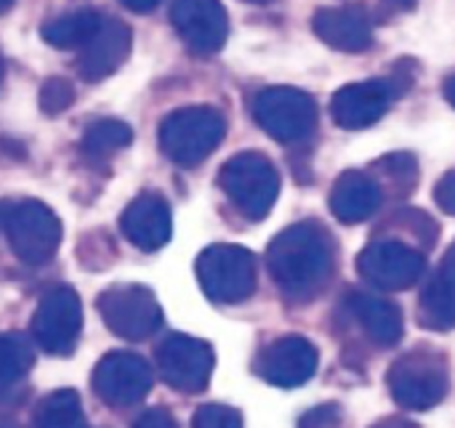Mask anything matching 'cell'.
Wrapping results in <instances>:
<instances>
[{
  "instance_id": "1",
  "label": "cell",
  "mask_w": 455,
  "mask_h": 428,
  "mask_svg": "<svg viewBox=\"0 0 455 428\" xmlns=\"http://www.w3.org/2000/svg\"><path fill=\"white\" fill-rule=\"evenodd\" d=\"M267 269L288 301H315L328 288L336 269V248L331 232L317 221L291 224L269 242Z\"/></svg>"
},
{
  "instance_id": "2",
  "label": "cell",
  "mask_w": 455,
  "mask_h": 428,
  "mask_svg": "<svg viewBox=\"0 0 455 428\" xmlns=\"http://www.w3.org/2000/svg\"><path fill=\"white\" fill-rule=\"evenodd\" d=\"M227 136V120L216 107H181L163 117L160 123V149L163 155L181 165H200Z\"/></svg>"
},
{
  "instance_id": "3",
  "label": "cell",
  "mask_w": 455,
  "mask_h": 428,
  "mask_svg": "<svg viewBox=\"0 0 455 428\" xmlns=\"http://www.w3.org/2000/svg\"><path fill=\"white\" fill-rule=\"evenodd\" d=\"M387 386L403 410H432L448 397L451 389L448 357L435 349H413L395 360L387 373Z\"/></svg>"
},
{
  "instance_id": "4",
  "label": "cell",
  "mask_w": 455,
  "mask_h": 428,
  "mask_svg": "<svg viewBox=\"0 0 455 428\" xmlns=\"http://www.w3.org/2000/svg\"><path fill=\"white\" fill-rule=\"evenodd\" d=\"M219 186L245 218L261 221L277 202L280 173L261 152H240L221 165Z\"/></svg>"
},
{
  "instance_id": "5",
  "label": "cell",
  "mask_w": 455,
  "mask_h": 428,
  "mask_svg": "<svg viewBox=\"0 0 455 428\" xmlns=\"http://www.w3.org/2000/svg\"><path fill=\"white\" fill-rule=\"evenodd\" d=\"M203 293L216 304H243L256 293L259 264L256 256L243 245H211L197 256L195 264Z\"/></svg>"
},
{
  "instance_id": "6",
  "label": "cell",
  "mask_w": 455,
  "mask_h": 428,
  "mask_svg": "<svg viewBox=\"0 0 455 428\" xmlns=\"http://www.w3.org/2000/svg\"><path fill=\"white\" fill-rule=\"evenodd\" d=\"M3 226L13 256L27 266L48 264L61 245L59 216L37 200L11 202L3 210Z\"/></svg>"
},
{
  "instance_id": "7",
  "label": "cell",
  "mask_w": 455,
  "mask_h": 428,
  "mask_svg": "<svg viewBox=\"0 0 455 428\" xmlns=\"http://www.w3.org/2000/svg\"><path fill=\"white\" fill-rule=\"evenodd\" d=\"M253 117L275 141L299 144L315 133L320 109L307 91L272 85L253 99Z\"/></svg>"
},
{
  "instance_id": "8",
  "label": "cell",
  "mask_w": 455,
  "mask_h": 428,
  "mask_svg": "<svg viewBox=\"0 0 455 428\" xmlns=\"http://www.w3.org/2000/svg\"><path fill=\"white\" fill-rule=\"evenodd\" d=\"M104 325L123 341H147L163 328V309L144 285H117L99 296Z\"/></svg>"
},
{
  "instance_id": "9",
  "label": "cell",
  "mask_w": 455,
  "mask_h": 428,
  "mask_svg": "<svg viewBox=\"0 0 455 428\" xmlns=\"http://www.w3.org/2000/svg\"><path fill=\"white\" fill-rule=\"evenodd\" d=\"M427 269V258L419 248L400 240H373L357 256V272L373 288L397 293L413 288Z\"/></svg>"
},
{
  "instance_id": "10",
  "label": "cell",
  "mask_w": 455,
  "mask_h": 428,
  "mask_svg": "<svg viewBox=\"0 0 455 428\" xmlns=\"http://www.w3.org/2000/svg\"><path fill=\"white\" fill-rule=\"evenodd\" d=\"M83 330V306L72 288L59 285L48 290L32 317L35 344L56 357H67L75 352V344Z\"/></svg>"
},
{
  "instance_id": "11",
  "label": "cell",
  "mask_w": 455,
  "mask_h": 428,
  "mask_svg": "<svg viewBox=\"0 0 455 428\" xmlns=\"http://www.w3.org/2000/svg\"><path fill=\"white\" fill-rule=\"evenodd\" d=\"M157 370L163 381L176 389L179 394H200L208 389L211 376H213V349L192 336H168L157 346Z\"/></svg>"
},
{
  "instance_id": "12",
  "label": "cell",
  "mask_w": 455,
  "mask_h": 428,
  "mask_svg": "<svg viewBox=\"0 0 455 428\" xmlns=\"http://www.w3.org/2000/svg\"><path fill=\"white\" fill-rule=\"evenodd\" d=\"M91 386L104 405L131 408L152 392V368L139 354L109 352L99 360Z\"/></svg>"
},
{
  "instance_id": "13",
  "label": "cell",
  "mask_w": 455,
  "mask_h": 428,
  "mask_svg": "<svg viewBox=\"0 0 455 428\" xmlns=\"http://www.w3.org/2000/svg\"><path fill=\"white\" fill-rule=\"evenodd\" d=\"M171 21L184 45L197 56H213L229 35V16L221 0H173Z\"/></svg>"
},
{
  "instance_id": "14",
  "label": "cell",
  "mask_w": 455,
  "mask_h": 428,
  "mask_svg": "<svg viewBox=\"0 0 455 428\" xmlns=\"http://www.w3.org/2000/svg\"><path fill=\"white\" fill-rule=\"evenodd\" d=\"M320 354L312 341L301 336H283L272 341L256 360L259 376L277 389H299L315 378Z\"/></svg>"
},
{
  "instance_id": "15",
  "label": "cell",
  "mask_w": 455,
  "mask_h": 428,
  "mask_svg": "<svg viewBox=\"0 0 455 428\" xmlns=\"http://www.w3.org/2000/svg\"><path fill=\"white\" fill-rule=\"evenodd\" d=\"M395 96L397 93L389 80L349 83L333 93L331 117L336 120V125H341L347 131H360V128L379 123Z\"/></svg>"
},
{
  "instance_id": "16",
  "label": "cell",
  "mask_w": 455,
  "mask_h": 428,
  "mask_svg": "<svg viewBox=\"0 0 455 428\" xmlns=\"http://www.w3.org/2000/svg\"><path fill=\"white\" fill-rule=\"evenodd\" d=\"M80 51L83 53L77 59V75L85 83H99V80L115 75L125 64V59L131 53V29L125 21H120L115 16H104L99 32Z\"/></svg>"
},
{
  "instance_id": "17",
  "label": "cell",
  "mask_w": 455,
  "mask_h": 428,
  "mask_svg": "<svg viewBox=\"0 0 455 428\" xmlns=\"http://www.w3.org/2000/svg\"><path fill=\"white\" fill-rule=\"evenodd\" d=\"M120 229L125 240L139 250H160L173 232L171 208L160 194H139L120 216Z\"/></svg>"
},
{
  "instance_id": "18",
  "label": "cell",
  "mask_w": 455,
  "mask_h": 428,
  "mask_svg": "<svg viewBox=\"0 0 455 428\" xmlns=\"http://www.w3.org/2000/svg\"><path fill=\"white\" fill-rule=\"evenodd\" d=\"M315 35L344 53H363L373 43V27L363 8L341 5V8H320L312 19Z\"/></svg>"
},
{
  "instance_id": "19",
  "label": "cell",
  "mask_w": 455,
  "mask_h": 428,
  "mask_svg": "<svg viewBox=\"0 0 455 428\" xmlns=\"http://www.w3.org/2000/svg\"><path fill=\"white\" fill-rule=\"evenodd\" d=\"M384 192L376 176L363 170H347L331 189V213L341 224H363L381 208Z\"/></svg>"
},
{
  "instance_id": "20",
  "label": "cell",
  "mask_w": 455,
  "mask_h": 428,
  "mask_svg": "<svg viewBox=\"0 0 455 428\" xmlns=\"http://www.w3.org/2000/svg\"><path fill=\"white\" fill-rule=\"evenodd\" d=\"M347 309L376 346L387 349V346L400 344V338L405 333V320H403V312L397 304L355 290L347 296Z\"/></svg>"
},
{
  "instance_id": "21",
  "label": "cell",
  "mask_w": 455,
  "mask_h": 428,
  "mask_svg": "<svg viewBox=\"0 0 455 428\" xmlns=\"http://www.w3.org/2000/svg\"><path fill=\"white\" fill-rule=\"evenodd\" d=\"M419 322L440 333L455 328V242L421 293Z\"/></svg>"
},
{
  "instance_id": "22",
  "label": "cell",
  "mask_w": 455,
  "mask_h": 428,
  "mask_svg": "<svg viewBox=\"0 0 455 428\" xmlns=\"http://www.w3.org/2000/svg\"><path fill=\"white\" fill-rule=\"evenodd\" d=\"M101 21H104V16L99 11H91V8L72 11L67 16L48 21L40 29V37L45 43H51L53 48H85L91 43V37L99 32Z\"/></svg>"
},
{
  "instance_id": "23",
  "label": "cell",
  "mask_w": 455,
  "mask_h": 428,
  "mask_svg": "<svg viewBox=\"0 0 455 428\" xmlns=\"http://www.w3.org/2000/svg\"><path fill=\"white\" fill-rule=\"evenodd\" d=\"M35 428H88L85 416H83V402L77 392L72 389H59L48 394L32 418Z\"/></svg>"
},
{
  "instance_id": "24",
  "label": "cell",
  "mask_w": 455,
  "mask_h": 428,
  "mask_svg": "<svg viewBox=\"0 0 455 428\" xmlns=\"http://www.w3.org/2000/svg\"><path fill=\"white\" fill-rule=\"evenodd\" d=\"M133 139V131L120 120H96L83 136V152L88 160H107L115 152L125 149Z\"/></svg>"
},
{
  "instance_id": "25",
  "label": "cell",
  "mask_w": 455,
  "mask_h": 428,
  "mask_svg": "<svg viewBox=\"0 0 455 428\" xmlns=\"http://www.w3.org/2000/svg\"><path fill=\"white\" fill-rule=\"evenodd\" d=\"M35 365L32 344L19 333L0 336V392L19 384Z\"/></svg>"
},
{
  "instance_id": "26",
  "label": "cell",
  "mask_w": 455,
  "mask_h": 428,
  "mask_svg": "<svg viewBox=\"0 0 455 428\" xmlns=\"http://www.w3.org/2000/svg\"><path fill=\"white\" fill-rule=\"evenodd\" d=\"M37 104L48 117H56L61 112H67L75 104V85L67 77H48L40 85L37 93Z\"/></svg>"
},
{
  "instance_id": "27",
  "label": "cell",
  "mask_w": 455,
  "mask_h": 428,
  "mask_svg": "<svg viewBox=\"0 0 455 428\" xmlns=\"http://www.w3.org/2000/svg\"><path fill=\"white\" fill-rule=\"evenodd\" d=\"M192 428H243V416L227 405H203L192 418Z\"/></svg>"
},
{
  "instance_id": "28",
  "label": "cell",
  "mask_w": 455,
  "mask_h": 428,
  "mask_svg": "<svg viewBox=\"0 0 455 428\" xmlns=\"http://www.w3.org/2000/svg\"><path fill=\"white\" fill-rule=\"evenodd\" d=\"M435 200L437 205L448 213V216H455V170L445 173L437 186H435Z\"/></svg>"
},
{
  "instance_id": "29",
  "label": "cell",
  "mask_w": 455,
  "mask_h": 428,
  "mask_svg": "<svg viewBox=\"0 0 455 428\" xmlns=\"http://www.w3.org/2000/svg\"><path fill=\"white\" fill-rule=\"evenodd\" d=\"M133 428H179V424L165 408H152L133 424Z\"/></svg>"
},
{
  "instance_id": "30",
  "label": "cell",
  "mask_w": 455,
  "mask_h": 428,
  "mask_svg": "<svg viewBox=\"0 0 455 428\" xmlns=\"http://www.w3.org/2000/svg\"><path fill=\"white\" fill-rule=\"evenodd\" d=\"M128 11H133V13H149V11H155L163 0H120Z\"/></svg>"
},
{
  "instance_id": "31",
  "label": "cell",
  "mask_w": 455,
  "mask_h": 428,
  "mask_svg": "<svg viewBox=\"0 0 455 428\" xmlns=\"http://www.w3.org/2000/svg\"><path fill=\"white\" fill-rule=\"evenodd\" d=\"M443 93H445L448 104L455 107V75H448V77H445V83H443Z\"/></svg>"
},
{
  "instance_id": "32",
  "label": "cell",
  "mask_w": 455,
  "mask_h": 428,
  "mask_svg": "<svg viewBox=\"0 0 455 428\" xmlns=\"http://www.w3.org/2000/svg\"><path fill=\"white\" fill-rule=\"evenodd\" d=\"M387 3H395V5L403 8V11H411V8L416 5V0H387Z\"/></svg>"
},
{
  "instance_id": "33",
  "label": "cell",
  "mask_w": 455,
  "mask_h": 428,
  "mask_svg": "<svg viewBox=\"0 0 455 428\" xmlns=\"http://www.w3.org/2000/svg\"><path fill=\"white\" fill-rule=\"evenodd\" d=\"M16 0H0V13H5V11H11V5H13Z\"/></svg>"
},
{
  "instance_id": "34",
  "label": "cell",
  "mask_w": 455,
  "mask_h": 428,
  "mask_svg": "<svg viewBox=\"0 0 455 428\" xmlns=\"http://www.w3.org/2000/svg\"><path fill=\"white\" fill-rule=\"evenodd\" d=\"M3 75H5V61H3V56H0V83H3Z\"/></svg>"
},
{
  "instance_id": "35",
  "label": "cell",
  "mask_w": 455,
  "mask_h": 428,
  "mask_svg": "<svg viewBox=\"0 0 455 428\" xmlns=\"http://www.w3.org/2000/svg\"><path fill=\"white\" fill-rule=\"evenodd\" d=\"M0 428H13L11 424H5V421H0Z\"/></svg>"
},
{
  "instance_id": "36",
  "label": "cell",
  "mask_w": 455,
  "mask_h": 428,
  "mask_svg": "<svg viewBox=\"0 0 455 428\" xmlns=\"http://www.w3.org/2000/svg\"><path fill=\"white\" fill-rule=\"evenodd\" d=\"M248 3H269V0H248Z\"/></svg>"
},
{
  "instance_id": "37",
  "label": "cell",
  "mask_w": 455,
  "mask_h": 428,
  "mask_svg": "<svg viewBox=\"0 0 455 428\" xmlns=\"http://www.w3.org/2000/svg\"><path fill=\"white\" fill-rule=\"evenodd\" d=\"M0 221H3V208H0Z\"/></svg>"
}]
</instances>
